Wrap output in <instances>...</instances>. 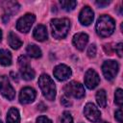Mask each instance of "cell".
Listing matches in <instances>:
<instances>
[{"mask_svg": "<svg viewBox=\"0 0 123 123\" xmlns=\"http://www.w3.org/2000/svg\"><path fill=\"white\" fill-rule=\"evenodd\" d=\"M115 29V22L110 16L103 14L101 15L96 23V32L102 37H107L111 36Z\"/></svg>", "mask_w": 123, "mask_h": 123, "instance_id": "obj_1", "label": "cell"}, {"mask_svg": "<svg viewBox=\"0 0 123 123\" xmlns=\"http://www.w3.org/2000/svg\"><path fill=\"white\" fill-rule=\"evenodd\" d=\"M51 29H52V36L55 38H63L66 37L69 28H70V21L67 18H54L51 20Z\"/></svg>", "mask_w": 123, "mask_h": 123, "instance_id": "obj_2", "label": "cell"}, {"mask_svg": "<svg viewBox=\"0 0 123 123\" xmlns=\"http://www.w3.org/2000/svg\"><path fill=\"white\" fill-rule=\"evenodd\" d=\"M38 85L43 96L47 100L53 101L56 97V86L51 77H49L47 74H42L38 78Z\"/></svg>", "mask_w": 123, "mask_h": 123, "instance_id": "obj_3", "label": "cell"}, {"mask_svg": "<svg viewBox=\"0 0 123 123\" xmlns=\"http://www.w3.org/2000/svg\"><path fill=\"white\" fill-rule=\"evenodd\" d=\"M18 66H19V71L22 76V78L26 81L33 80L35 77V71L31 67L29 63V60L25 56H21L18 59Z\"/></svg>", "mask_w": 123, "mask_h": 123, "instance_id": "obj_4", "label": "cell"}, {"mask_svg": "<svg viewBox=\"0 0 123 123\" xmlns=\"http://www.w3.org/2000/svg\"><path fill=\"white\" fill-rule=\"evenodd\" d=\"M64 92L67 96H73L74 98H82L85 96V88L83 85L75 81H72L65 85Z\"/></svg>", "mask_w": 123, "mask_h": 123, "instance_id": "obj_5", "label": "cell"}, {"mask_svg": "<svg viewBox=\"0 0 123 123\" xmlns=\"http://www.w3.org/2000/svg\"><path fill=\"white\" fill-rule=\"evenodd\" d=\"M35 20H36V16L33 13H26L17 20L16 29L21 33H28Z\"/></svg>", "mask_w": 123, "mask_h": 123, "instance_id": "obj_6", "label": "cell"}, {"mask_svg": "<svg viewBox=\"0 0 123 123\" xmlns=\"http://www.w3.org/2000/svg\"><path fill=\"white\" fill-rule=\"evenodd\" d=\"M118 63L115 61H106L103 65H102V71L103 74L105 76V78L109 81L114 79V77L116 76L117 72H118Z\"/></svg>", "mask_w": 123, "mask_h": 123, "instance_id": "obj_7", "label": "cell"}, {"mask_svg": "<svg viewBox=\"0 0 123 123\" xmlns=\"http://www.w3.org/2000/svg\"><path fill=\"white\" fill-rule=\"evenodd\" d=\"M0 92L8 100H12L15 96V91L7 76H0Z\"/></svg>", "mask_w": 123, "mask_h": 123, "instance_id": "obj_8", "label": "cell"}, {"mask_svg": "<svg viewBox=\"0 0 123 123\" xmlns=\"http://www.w3.org/2000/svg\"><path fill=\"white\" fill-rule=\"evenodd\" d=\"M84 113L86 115V117L91 121V122H97L100 120L101 117V112L100 111L96 108V106L92 103H87L85 106L84 109Z\"/></svg>", "mask_w": 123, "mask_h": 123, "instance_id": "obj_9", "label": "cell"}, {"mask_svg": "<svg viewBox=\"0 0 123 123\" xmlns=\"http://www.w3.org/2000/svg\"><path fill=\"white\" fill-rule=\"evenodd\" d=\"M100 83V78L97 72L93 69H88L85 74V85L87 88L93 89Z\"/></svg>", "mask_w": 123, "mask_h": 123, "instance_id": "obj_10", "label": "cell"}, {"mask_svg": "<svg viewBox=\"0 0 123 123\" xmlns=\"http://www.w3.org/2000/svg\"><path fill=\"white\" fill-rule=\"evenodd\" d=\"M71 69L65 64H59L54 68V76L59 81H65L71 76Z\"/></svg>", "mask_w": 123, "mask_h": 123, "instance_id": "obj_11", "label": "cell"}, {"mask_svg": "<svg viewBox=\"0 0 123 123\" xmlns=\"http://www.w3.org/2000/svg\"><path fill=\"white\" fill-rule=\"evenodd\" d=\"M36 90L32 87L26 86L21 89L20 94H19V101L21 104H29L32 103L35 98H36Z\"/></svg>", "mask_w": 123, "mask_h": 123, "instance_id": "obj_12", "label": "cell"}, {"mask_svg": "<svg viewBox=\"0 0 123 123\" xmlns=\"http://www.w3.org/2000/svg\"><path fill=\"white\" fill-rule=\"evenodd\" d=\"M93 18H94V13L92 12V10L86 6L82 9V11L80 12V14H79V21L83 24V25H86V26H88L92 23L93 21Z\"/></svg>", "mask_w": 123, "mask_h": 123, "instance_id": "obj_13", "label": "cell"}, {"mask_svg": "<svg viewBox=\"0 0 123 123\" xmlns=\"http://www.w3.org/2000/svg\"><path fill=\"white\" fill-rule=\"evenodd\" d=\"M87 41H88V36L85 33H78L73 37V44L80 51H83L85 49V47L87 44Z\"/></svg>", "mask_w": 123, "mask_h": 123, "instance_id": "obj_14", "label": "cell"}, {"mask_svg": "<svg viewBox=\"0 0 123 123\" xmlns=\"http://www.w3.org/2000/svg\"><path fill=\"white\" fill-rule=\"evenodd\" d=\"M33 36L38 41H43V40L47 39V30H46V27L44 25H41V24L37 25L34 29Z\"/></svg>", "mask_w": 123, "mask_h": 123, "instance_id": "obj_15", "label": "cell"}, {"mask_svg": "<svg viewBox=\"0 0 123 123\" xmlns=\"http://www.w3.org/2000/svg\"><path fill=\"white\" fill-rule=\"evenodd\" d=\"M19 122H20V116L18 110L15 108H11L8 111L7 123H19Z\"/></svg>", "mask_w": 123, "mask_h": 123, "instance_id": "obj_16", "label": "cell"}, {"mask_svg": "<svg viewBox=\"0 0 123 123\" xmlns=\"http://www.w3.org/2000/svg\"><path fill=\"white\" fill-rule=\"evenodd\" d=\"M8 41H9L10 46H11L12 49H18V48H20V46L22 45V41L20 40V38H19L13 32H10V33H9Z\"/></svg>", "mask_w": 123, "mask_h": 123, "instance_id": "obj_17", "label": "cell"}, {"mask_svg": "<svg viewBox=\"0 0 123 123\" xmlns=\"http://www.w3.org/2000/svg\"><path fill=\"white\" fill-rule=\"evenodd\" d=\"M0 63L4 66H8L12 63V54L9 50H0Z\"/></svg>", "mask_w": 123, "mask_h": 123, "instance_id": "obj_18", "label": "cell"}, {"mask_svg": "<svg viewBox=\"0 0 123 123\" xmlns=\"http://www.w3.org/2000/svg\"><path fill=\"white\" fill-rule=\"evenodd\" d=\"M26 52L30 57L35 58V59H37V58L41 57V50L36 44H29L26 48Z\"/></svg>", "mask_w": 123, "mask_h": 123, "instance_id": "obj_19", "label": "cell"}, {"mask_svg": "<svg viewBox=\"0 0 123 123\" xmlns=\"http://www.w3.org/2000/svg\"><path fill=\"white\" fill-rule=\"evenodd\" d=\"M96 101L97 104L101 107V108H105L107 105V95L104 89H100L97 91L96 93Z\"/></svg>", "mask_w": 123, "mask_h": 123, "instance_id": "obj_20", "label": "cell"}, {"mask_svg": "<svg viewBox=\"0 0 123 123\" xmlns=\"http://www.w3.org/2000/svg\"><path fill=\"white\" fill-rule=\"evenodd\" d=\"M60 5L64 11L69 12V11H72L75 9L77 2L73 1V0H62V1H60Z\"/></svg>", "mask_w": 123, "mask_h": 123, "instance_id": "obj_21", "label": "cell"}, {"mask_svg": "<svg viewBox=\"0 0 123 123\" xmlns=\"http://www.w3.org/2000/svg\"><path fill=\"white\" fill-rule=\"evenodd\" d=\"M5 10H6V13L5 14H7V15H10L11 13H13V12H15L17 10H18V8H19V5L16 3V2H11V1H9V2H5Z\"/></svg>", "mask_w": 123, "mask_h": 123, "instance_id": "obj_22", "label": "cell"}, {"mask_svg": "<svg viewBox=\"0 0 123 123\" xmlns=\"http://www.w3.org/2000/svg\"><path fill=\"white\" fill-rule=\"evenodd\" d=\"M114 102L119 107L122 106V103H123V91H122L121 88H118L115 91V94H114Z\"/></svg>", "mask_w": 123, "mask_h": 123, "instance_id": "obj_23", "label": "cell"}, {"mask_svg": "<svg viewBox=\"0 0 123 123\" xmlns=\"http://www.w3.org/2000/svg\"><path fill=\"white\" fill-rule=\"evenodd\" d=\"M62 123H73V118L68 111H64L62 115Z\"/></svg>", "mask_w": 123, "mask_h": 123, "instance_id": "obj_24", "label": "cell"}, {"mask_svg": "<svg viewBox=\"0 0 123 123\" xmlns=\"http://www.w3.org/2000/svg\"><path fill=\"white\" fill-rule=\"evenodd\" d=\"M86 53H87V56L89 58L95 57V54H96V46H95V44H90L88 46V48H87V52Z\"/></svg>", "mask_w": 123, "mask_h": 123, "instance_id": "obj_25", "label": "cell"}, {"mask_svg": "<svg viewBox=\"0 0 123 123\" xmlns=\"http://www.w3.org/2000/svg\"><path fill=\"white\" fill-rule=\"evenodd\" d=\"M61 103H62V105H63L64 107H69V106L72 105L71 101H70L66 96H62V97L61 98Z\"/></svg>", "mask_w": 123, "mask_h": 123, "instance_id": "obj_26", "label": "cell"}, {"mask_svg": "<svg viewBox=\"0 0 123 123\" xmlns=\"http://www.w3.org/2000/svg\"><path fill=\"white\" fill-rule=\"evenodd\" d=\"M37 123H52V121H51L48 117L41 115V116L37 117Z\"/></svg>", "mask_w": 123, "mask_h": 123, "instance_id": "obj_27", "label": "cell"}, {"mask_svg": "<svg viewBox=\"0 0 123 123\" xmlns=\"http://www.w3.org/2000/svg\"><path fill=\"white\" fill-rule=\"evenodd\" d=\"M114 116H115V119L119 122V123H122V110L121 109H119V110H117L116 111H115V113H114Z\"/></svg>", "mask_w": 123, "mask_h": 123, "instance_id": "obj_28", "label": "cell"}, {"mask_svg": "<svg viewBox=\"0 0 123 123\" xmlns=\"http://www.w3.org/2000/svg\"><path fill=\"white\" fill-rule=\"evenodd\" d=\"M122 47H123V44H122L121 42H119V43L115 46V51H116V53H117V55H118L119 57H122V54H123V52H122Z\"/></svg>", "mask_w": 123, "mask_h": 123, "instance_id": "obj_29", "label": "cell"}, {"mask_svg": "<svg viewBox=\"0 0 123 123\" xmlns=\"http://www.w3.org/2000/svg\"><path fill=\"white\" fill-rule=\"evenodd\" d=\"M111 3V1H108V0H106V1H103V0H100V1H96L95 2V4L98 6V7H101V8H103V7H106V6H108L109 4Z\"/></svg>", "mask_w": 123, "mask_h": 123, "instance_id": "obj_30", "label": "cell"}, {"mask_svg": "<svg viewBox=\"0 0 123 123\" xmlns=\"http://www.w3.org/2000/svg\"><path fill=\"white\" fill-rule=\"evenodd\" d=\"M104 50L108 55H111V53H112V49H111V44H105L104 45Z\"/></svg>", "mask_w": 123, "mask_h": 123, "instance_id": "obj_31", "label": "cell"}, {"mask_svg": "<svg viewBox=\"0 0 123 123\" xmlns=\"http://www.w3.org/2000/svg\"><path fill=\"white\" fill-rule=\"evenodd\" d=\"M38 108H39V110H40V111H44V110H46V107H45L42 103H40V104L38 105Z\"/></svg>", "mask_w": 123, "mask_h": 123, "instance_id": "obj_32", "label": "cell"}, {"mask_svg": "<svg viewBox=\"0 0 123 123\" xmlns=\"http://www.w3.org/2000/svg\"><path fill=\"white\" fill-rule=\"evenodd\" d=\"M11 75H12V79H13V80H14V81H16V82H17V81H18V80H17V75H16V74H15V75H14V74H13V73H12H12H11Z\"/></svg>", "mask_w": 123, "mask_h": 123, "instance_id": "obj_33", "label": "cell"}, {"mask_svg": "<svg viewBox=\"0 0 123 123\" xmlns=\"http://www.w3.org/2000/svg\"><path fill=\"white\" fill-rule=\"evenodd\" d=\"M1 39H2V32L0 30V41H1Z\"/></svg>", "mask_w": 123, "mask_h": 123, "instance_id": "obj_34", "label": "cell"}, {"mask_svg": "<svg viewBox=\"0 0 123 123\" xmlns=\"http://www.w3.org/2000/svg\"><path fill=\"white\" fill-rule=\"evenodd\" d=\"M101 123H108V122H106V121H103V122H101Z\"/></svg>", "mask_w": 123, "mask_h": 123, "instance_id": "obj_35", "label": "cell"}, {"mask_svg": "<svg viewBox=\"0 0 123 123\" xmlns=\"http://www.w3.org/2000/svg\"><path fill=\"white\" fill-rule=\"evenodd\" d=\"M0 123H2V121H1V120H0Z\"/></svg>", "mask_w": 123, "mask_h": 123, "instance_id": "obj_36", "label": "cell"}]
</instances>
